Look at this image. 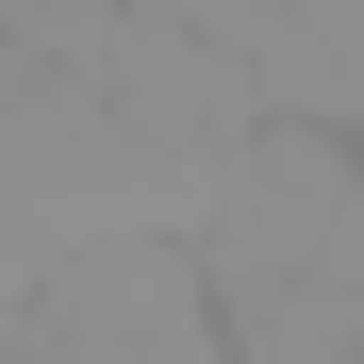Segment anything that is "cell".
Returning a JSON list of instances; mask_svg holds the SVG:
<instances>
[{
	"label": "cell",
	"instance_id": "3957f363",
	"mask_svg": "<svg viewBox=\"0 0 364 364\" xmlns=\"http://www.w3.org/2000/svg\"><path fill=\"white\" fill-rule=\"evenodd\" d=\"M249 364H364V282L298 298V315H249Z\"/></svg>",
	"mask_w": 364,
	"mask_h": 364
},
{
	"label": "cell",
	"instance_id": "7a4b0ae2",
	"mask_svg": "<svg viewBox=\"0 0 364 364\" xmlns=\"http://www.w3.org/2000/svg\"><path fill=\"white\" fill-rule=\"evenodd\" d=\"M17 364H249L199 232H100L17 298Z\"/></svg>",
	"mask_w": 364,
	"mask_h": 364
},
{
	"label": "cell",
	"instance_id": "277c9868",
	"mask_svg": "<svg viewBox=\"0 0 364 364\" xmlns=\"http://www.w3.org/2000/svg\"><path fill=\"white\" fill-rule=\"evenodd\" d=\"M0 364H17V315H0Z\"/></svg>",
	"mask_w": 364,
	"mask_h": 364
},
{
	"label": "cell",
	"instance_id": "6da1fadb",
	"mask_svg": "<svg viewBox=\"0 0 364 364\" xmlns=\"http://www.w3.org/2000/svg\"><path fill=\"white\" fill-rule=\"evenodd\" d=\"M199 265L232 298V331L249 315H298V298H348L364 282V133L331 116H249L199 199Z\"/></svg>",
	"mask_w": 364,
	"mask_h": 364
}]
</instances>
